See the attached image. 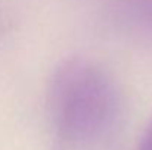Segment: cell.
I'll return each instance as SVG.
<instances>
[{
	"label": "cell",
	"mask_w": 152,
	"mask_h": 150,
	"mask_svg": "<svg viewBox=\"0 0 152 150\" xmlns=\"http://www.w3.org/2000/svg\"><path fill=\"white\" fill-rule=\"evenodd\" d=\"M137 150H152V118L143 133V137L139 143V147Z\"/></svg>",
	"instance_id": "2"
},
{
	"label": "cell",
	"mask_w": 152,
	"mask_h": 150,
	"mask_svg": "<svg viewBox=\"0 0 152 150\" xmlns=\"http://www.w3.org/2000/svg\"><path fill=\"white\" fill-rule=\"evenodd\" d=\"M49 107L58 138L74 149L106 141L118 128L123 100L112 77L93 60L68 57L50 80Z\"/></svg>",
	"instance_id": "1"
}]
</instances>
